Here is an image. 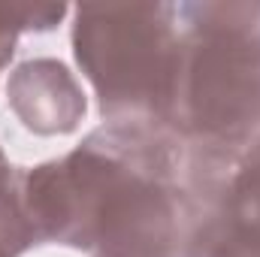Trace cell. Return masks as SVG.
Wrapping results in <instances>:
<instances>
[{"label": "cell", "instance_id": "obj_1", "mask_svg": "<svg viewBox=\"0 0 260 257\" xmlns=\"http://www.w3.org/2000/svg\"><path fill=\"white\" fill-rule=\"evenodd\" d=\"M218 179L170 127L106 121L64 157L12 170V191L37 245L194 257Z\"/></svg>", "mask_w": 260, "mask_h": 257}, {"label": "cell", "instance_id": "obj_2", "mask_svg": "<svg viewBox=\"0 0 260 257\" xmlns=\"http://www.w3.org/2000/svg\"><path fill=\"white\" fill-rule=\"evenodd\" d=\"M179 76L167 127L224 173L260 136V0L176 3Z\"/></svg>", "mask_w": 260, "mask_h": 257}, {"label": "cell", "instance_id": "obj_3", "mask_svg": "<svg viewBox=\"0 0 260 257\" xmlns=\"http://www.w3.org/2000/svg\"><path fill=\"white\" fill-rule=\"evenodd\" d=\"M176 3H82L73 55L106 121H170L179 76Z\"/></svg>", "mask_w": 260, "mask_h": 257}, {"label": "cell", "instance_id": "obj_4", "mask_svg": "<svg viewBox=\"0 0 260 257\" xmlns=\"http://www.w3.org/2000/svg\"><path fill=\"white\" fill-rule=\"evenodd\" d=\"M6 100L15 118L40 136H64L82 124L88 97L76 76L55 58H34L9 73Z\"/></svg>", "mask_w": 260, "mask_h": 257}, {"label": "cell", "instance_id": "obj_5", "mask_svg": "<svg viewBox=\"0 0 260 257\" xmlns=\"http://www.w3.org/2000/svg\"><path fill=\"white\" fill-rule=\"evenodd\" d=\"M203 245L260 254V136L221 173L197 251Z\"/></svg>", "mask_w": 260, "mask_h": 257}, {"label": "cell", "instance_id": "obj_6", "mask_svg": "<svg viewBox=\"0 0 260 257\" xmlns=\"http://www.w3.org/2000/svg\"><path fill=\"white\" fill-rule=\"evenodd\" d=\"M70 12L64 3H0V73L15 55V43L27 30H52Z\"/></svg>", "mask_w": 260, "mask_h": 257}, {"label": "cell", "instance_id": "obj_7", "mask_svg": "<svg viewBox=\"0 0 260 257\" xmlns=\"http://www.w3.org/2000/svg\"><path fill=\"white\" fill-rule=\"evenodd\" d=\"M34 233L18 209V200L12 191V176L0 185V257H21L34 248Z\"/></svg>", "mask_w": 260, "mask_h": 257}, {"label": "cell", "instance_id": "obj_8", "mask_svg": "<svg viewBox=\"0 0 260 257\" xmlns=\"http://www.w3.org/2000/svg\"><path fill=\"white\" fill-rule=\"evenodd\" d=\"M194 257H260L254 251H239V248H230V245H203Z\"/></svg>", "mask_w": 260, "mask_h": 257}, {"label": "cell", "instance_id": "obj_9", "mask_svg": "<svg viewBox=\"0 0 260 257\" xmlns=\"http://www.w3.org/2000/svg\"><path fill=\"white\" fill-rule=\"evenodd\" d=\"M9 176H12V167H9V160L3 157V151H0V185H3Z\"/></svg>", "mask_w": 260, "mask_h": 257}]
</instances>
